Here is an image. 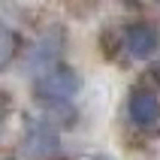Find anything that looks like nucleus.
Listing matches in <instances>:
<instances>
[{"instance_id":"f03ea898","label":"nucleus","mask_w":160,"mask_h":160,"mask_svg":"<svg viewBox=\"0 0 160 160\" xmlns=\"http://www.w3.org/2000/svg\"><path fill=\"white\" fill-rule=\"evenodd\" d=\"M61 151V136L48 121L33 118L24 127V154L33 160H52L54 154Z\"/></svg>"},{"instance_id":"423d86ee","label":"nucleus","mask_w":160,"mask_h":160,"mask_svg":"<svg viewBox=\"0 0 160 160\" xmlns=\"http://www.w3.org/2000/svg\"><path fill=\"white\" fill-rule=\"evenodd\" d=\"M12 54H15V33L9 27H0V70L12 61Z\"/></svg>"},{"instance_id":"39448f33","label":"nucleus","mask_w":160,"mask_h":160,"mask_svg":"<svg viewBox=\"0 0 160 160\" xmlns=\"http://www.w3.org/2000/svg\"><path fill=\"white\" fill-rule=\"evenodd\" d=\"M127 115L136 127H151L160 118V100L151 91H133V97L127 103Z\"/></svg>"},{"instance_id":"7ed1b4c3","label":"nucleus","mask_w":160,"mask_h":160,"mask_svg":"<svg viewBox=\"0 0 160 160\" xmlns=\"http://www.w3.org/2000/svg\"><path fill=\"white\" fill-rule=\"evenodd\" d=\"M124 48L130 52V58L136 61H148L154 58L160 48V33L151 24H130L124 33Z\"/></svg>"},{"instance_id":"f257e3e1","label":"nucleus","mask_w":160,"mask_h":160,"mask_svg":"<svg viewBox=\"0 0 160 160\" xmlns=\"http://www.w3.org/2000/svg\"><path fill=\"white\" fill-rule=\"evenodd\" d=\"M79 88H82V79H79V72L70 70V67H52L33 85L36 97L45 100V103H67V100H72L79 94Z\"/></svg>"},{"instance_id":"20e7f679","label":"nucleus","mask_w":160,"mask_h":160,"mask_svg":"<svg viewBox=\"0 0 160 160\" xmlns=\"http://www.w3.org/2000/svg\"><path fill=\"white\" fill-rule=\"evenodd\" d=\"M61 45H63V39H61V33L58 30H52V33H45L39 42L27 52V58H24V67L30 72H45V70H52V63H54V58L61 54Z\"/></svg>"},{"instance_id":"0eeeda50","label":"nucleus","mask_w":160,"mask_h":160,"mask_svg":"<svg viewBox=\"0 0 160 160\" xmlns=\"http://www.w3.org/2000/svg\"><path fill=\"white\" fill-rule=\"evenodd\" d=\"M3 160H15V157H3Z\"/></svg>"}]
</instances>
